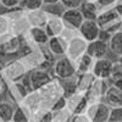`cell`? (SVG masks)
<instances>
[{"label": "cell", "mask_w": 122, "mask_h": 122, "mask_svg": "<svg viewBox=\"0 0 122 122\" xmlns=\"http://www.w3.org/2000/svg\"><path fill=\"white\" fill-rule=\"evenodd\" d=\"M97 22L101 29H105L110 33L122 29V17L117 14L115 7L100 11L97 17Z\"/></svg>", "instance_id": "obj_1"}, {"label": "cell", "mask_w": 122, "mask_h": 122, "mask_svg": "<svg viewBox=\"0 0 122 122\" xmlns=\"http://www.w3.org/2000/svg\"><path fill=\"white\" fill-rule=\"evenodd\" d=\"M87 115L90 121L93 122H107L111 106L104 101H94L89 103L87 107Z\"/></svg>", "instance_id": "obj_2"}, {"label": "cell", "mask_w": 122, "mask_h": 122, "mask_svg": "<svg viewBox=\"0 0 122 122\" xmlns=\"http://www.w3.org/2000/svg\"><path fill=\"white\" fill-rule=\"evenodd\" d=\"M53 71H54V75L60 79L73 77L77 72L73 60H71L68 56H65V55L62 57L57 59L56 61H54Z\"/></svg>", "instance_id": "obj_3"}, {"label": "cell", "mask_w": 122, "mask_h": 122, "mask_svg": "<svg viewBox=\"0 0 122 122\" xmlns=\"http://www.w3.org/2000/svg\"><path fill=\"white\" fill-rule=\"evenodd\" d=\"M4 77L10 81V82H17V81L22 79L26 73H27V65L23 61L20 60H14L10 61V62L4 67Z\"/></svg>", "instance_id": "obj_4"}, {"label": "cell", "mask_w": 122, "mask_h": 122, "mask_svg": "<svg viewBox=\"0 0 122 122\" xmlns=\"http://www.w3.org/2000/svg\"><path fill=\"white\" fill-rule=\"evenodd\" d=\"M51 82V76L46 70L43 68H36L30 72L28 77V86L32 90H39L48 83Z\"/></svg>", "instance_id": "obj_5"}, {"label": "cell", "mask_w": 122, "mask_h": 122, "mask_svg": "<svg viewBox=\"0 0 122 122\" xmlns=\"http://www.w3.org/2000/svg\"><path fill=\"white\" fill-rule=\"evenodd\" d=\"M112 67H114V61L106 57H100L94 61L92 72L99 79H109L111 72H112Z\"/></svg>", "instance_id": "obj_6"}, {"label": "cell", "mask_w": 122, "mask_h": 122, "mask_svg": "<svg viewBox=\"0 0 122 122\" xmlns=\"http://www.w3.org/2000/svg\"><path fill=\"white\" fill-rule=\"evenodd\" d=\"M61 18H62V21H64L66 27L76 29V30H78L79 26L84 21V17H83L82 12H81L79 7H77V9H65L62 15H61Z\"/></svg>", "instance_id": "obj_7"}, {"label": "cell", "mask_w": 122, "mask_h": 122, "mask_svg": "<svg viewBox=\"0 0 122 122\" xmlns=\"http://www.w3.org/2000/svg\"><path fill=\"white\" fill-rule=\"evenodd\" d=\"M88 42L84 40L82 37H72L68 40V45H67V51L66 56H68L71 60H77L81 55H83L86 53Z\"/></svg>", "instance_id": "obj_8"}, {"label": "cell", "mask_w": 122, "mask_h": 122, "mask_svg": "<svg viewBox=\"0 0 122 122\" xmlns=\"http://www.w3.org/2000/svg\"><path fill=\"white\" fill-rule=\"evenodd\" d=\"M79 36L82 37L87 42H92L98 38L99 32H100V27L97 22V20H84L82 25L78 28Z\"/></svg>", "instance_id": "obj_9"}, {"label": "cell", "mask_w": 122, "mask_h": 122, "mask_svg": "<svg viewBox=\"0 0 122 122\" xmlns=\"http://www.w3.org/2000/svg\"><path fill=\"white\" fill-rule=\"evenodd\" d=\"M109 51H110L109 43L104 42V40H101L99 38L92 40V42H88L87 49H86V53L95 60L100 57H105Z\"/></svg>", "instance_id": "obj_10"}, {"label": "cell", "mask_w": 122, "mask_h": 122, "mask_svg": "<svg viewBox=\"0 0 122 122\" xmlns=\"http://www.w3.org/2000/svg\"><path fill=\"white\" fill-rule=\"evenodd\" d=\"M48 49L53 53V55L56 56H64L66 55L67 51V45H68V40L64 36H55V37H50L48 40Z\"/></svg>", "instance_id": "obj_11"}, {"label": "cell", "mask_w": 122, "mask_h": 122, "mask_svg": "<svg viewBox=\"0 0 122 122\" xmlns=\"http://www.w3.org/2000/svg\"><path fill=\"white\" fill-rule=\"evenodd\" d=\"M29 90H30V88L27 84H25L23 82H20V81L12 82V84L9 87V93L15 103H22L25 98L28 95Z\"/></svg>", "instance_id": "obj_12"}, {"label": "cell", "mask_w": 122, "mask_h": 122, "mask_svg": "<svg viewBox=\"0 0 122 122\" xmlns=\"http://www.w3.org/2000/svg\"><path fill=\"white\" fill-rule=\"evenodd\" d=\"M45 30L49 37H55V36H60L61 33L64 32L65 29V23L62 21L61 16H53L50 15L46 25H45Z\"/></svg>", "instance_id": "obj_13"}, {"label": "cell", "mask_w": 122, "mask_h": 122, "mask_svg": "<svg viewBox=\"0 0 122 122\" xmlns=\"http://www.w3.org/2000/svg\"><path fill=\"white\" fill-rule=\"evenodd\" d=\"M104 99H105V103L109 104L111 107L122 106V89L110 84L105 92Z\"/></svg>", "instance_id": "obj_14"}, {"label": "cell", "mask_w": 122, "mask_h": 122, "mask_svg": "<svg viewBox=\"0 0 122 122\" xmlns=\"http://www.w3.org/2000/svg\"><path fill=\"white\" fill-rule=\"evenodd\" d=\"M79 10L82 12L84 20H97L100 12V9L94 0H83L79 6Z\"/></svg>", "instance_id": "obj_15"}, {"label": "cell", "mask_w": 122, "mask_h": 122, "mask_svg": "<svg viewBox=\"0 0 122 122\" xmlns=\"http://www.w3.org/2000/svg\"><path fill=\"white\" fill-rule=\"evenodd\" d=\"M49 16H50V15L45 11V10H42V9L33 10V11H29V15H28V22H29L30 26L45 27Z\"/></svg>", "instance_id": "obj_16"}, {"label": "cell", "mask_w": 122, "mask_h": 122, "mask_svg": "<svg viewBox=\"0 0 122 122\" xmlns=\"http://www.w3.org/2000/svg\"><path fill=\"white\" fill-rule=\"evenodd\" d=\"M76 61V70L79 73H86V72H92V68H93L94 61L95 59H93L90 55H88L87 53H84L83 55H81Z\"/></svg>", "instance_id": "obj_17"}, {"label": "cell", "mask_w": 122, "mask_h": 122, "mask_svg": "<svg viewBox=\"0 0 122 122\" xmlns=\"http://www.w3.org/2000/svg\"><path fill=\"white\" fill-rule=\"evenodd\" d=\"M29 36L32 38V40L38 44V45H45L48 44L49 40V36L46 33V30L44 27H37V26H32L29 28Z\"/></svg>", "instance_id": "obj_18"}, {"label": "cell", "mask_w": 122, "mask_h": 122, "mask_svg": "<svg viewBox=\"0 0 122 122\" xmlns=\"http://www.w3.org/2000/svg\"><path fill=\"white\" fill-rule=\"evenodd\" d=\"M97 77L93 75V72H86L81 73V77L77 78V93H86V92L92 87Z\"/></svg>", "instance_id": "obj_19"}, {"label": "cell", "mask_w": 122, "mask_h": 122, "mask_svg": "<svg viewBox=\"0 0 122 122\" xmlns=\"http://www.w3.org/2000/svg\"><path fill=\"white\" fill-rule=\"evenodd\" d=\"M109 49L111 53L117 56L122 55V30L121 29L112 33L109 40Z\"/></svg>", "instance_id": "obj_20"}, {"label": "cell", "mask_w": 122, "mask_h": 122, "mask_svg": "<svg viewBox=\"0 0 122 122\" xmlns=\"http://www.w3.org/2000/svg\"><path fill=\"white\" fill-rule=\"evenodd\" d=\"M20 48H21L20 39L16 37H11L3 44H0V54H14L17 50H20Z\"/></svg>", "instance_id": "obj_21"}, {"label": "cell", "mask_w": 122, "mask_h": 122, "mask_svg": "<svg viewBox=\"0 0 122 122\" xmlns=\"http://www.w3.org/2000/svg\"><path fill=\"white\" fill-rule=\"evenodd\" d=\"M107 81H109V84L122 89V68L120 67V65L117 62H114L112 72H111Z\"/></svg>", "instance_id": "obj_22"}, {"label": "cell", "mask_w": 122, "mask_h": 122, "mask_svg": "<svg viewBox=\"0 0 122 122\" xmlns=\"http://www.w3.org/2000/svg\"><path fill=\"white\" fill-rule=\"evenodd\" d=\"M15 111V106L7 101H1L0 103V121L1 122H9L12 120V115Z\"/></svg>", "instance_id": "obj_23"}, {"label": "cell", "mask_w": 122, "mask_h": 122, "mask_svg": "<svg viewBox=\"0 0 122 122\" xmlns=\"http://www.w3.org/2000/svg\"><path fill=\"white\" fill-rule=\"evenodd\" d=\"M20 5H21V7L23 10L33 11V10L42 9L44 3H43V0H21V1H20Z\"/></svg>", "instance_id": "obj_24"}, {"label": "cell", "mask_w": 122, "mask_h": 122, "mask_svg": "<svg viewBox=\"0 0 122 122\" xmlns=\"http://www.w3.org/2000/svg\"><path fill=\"white\" fill-rule=\"evenodd\" d=\"M11 121H14V122H28L29 117L26 114V111L23 110V107L18 106V107H15V111H14Z\"/></svg>", "instance_id": "obj_25"}, {"label": "cell", "mask_w": 122, "mask_h": 122, "mask_svg": "<svg viewBox=\"0 0 122 122\" xmlns=\"http://www.w3.org/2000/svg\"><path fill=\"white\" fill-rule=\"evenodd\" d=\"M109 122H122V106L111 107Z\"/></svg>", "instance_id": "obj_26"}, {"label": "cell", "mask_w": 122, "mask_h": 122, "mask_svg": "<svg viewBox=\"0 0 122 122\" xmlns=\"http://www.w3.org/2000/svg\"><path fill=\"white\" fill-rule=\"evenodd\" d=\"M10 29V21L9 18L4 15L0 14V36H4L9 32Z\"/></svg>", "instance_id": "obj_27"}, {"label": "cell", "mask_w": 122, "mask_h": 122, "mask_svg": "<svg viewBox=\"0 0 122 122\" xmlns=\"http://www.w3.org/2000/svg\"><path fill=\"white\" fill-rule=\"evenodd\" d=\"M83 0H60V4L64 9H77L81 6Z\"/></svg>", "instance_id": "obj_28"}, {"label": "cell", "mask_w": 122, "mask_h": 122, "mask_svg": "<svg viewBox=\"0 0 122 122\" xmlns=\"http://www.w3.org/2000/svg\"><path fill=\"white\" fill-rule=\"evenodd\" d=\"M66 105H67V100H66V97H60L55 104L53 105V111H60V110H64L66 109Z\"/></svg>", "instance_id": "obj_29"}, {"label": "cell", "mask_w": 122, "mask_h": 122, "mask_svg": "<svg viewBox=\"0 0 122 122\" xmlns=\"http://www.w3.org/2000/svg\"><path fill=\"white\" fill-rule=\"evenodd\" d=\"M70 121L71 122H81V121H83V122H88L90 121L88 115L84 114V112H78V114H72L70 117Z\"/></svg>", "instance_id": "obj_30"}, {"label": "cell", "mask_w": 122, "mask_h": 122, "mask_svg": "<svg viewBox=\"0 0 122 122\" xmlns=\"http://www.w3.org/2000/svg\"><path fill=\"white\" fill-rule=\"evenodd\" d=\"M20 1H21V0H0V4H1V6H4V7L12 9V7L18 6Z\"/></svg>", "instance_id": "obj_31"}, {"label": "cell", "mask_w": 122, "mask_h": 122, "mask_svg": "<svg viewBox=\"0 0 122 122\" xmlns=\"http://www.w3.org/2000/svg\"><path fill=\"white\" fill-rule=\"evenodd\" d=\"M94 1L97 3L99 9H105V7H109L110 5L115 4L117 0H94Z\"/></svg>", "instance_id": "obj_32"}, {"label": "cell", "mask_w": 122, "mask_h": 122, "mask_svg": "<svg viewBox=\"0 0 122 122\" xmlns=\"http://www.w3.org/2000/svg\"><path fill=\"white\" fill-rule=\"evenodd\" d=\"M111 36H112V33H110V32H107V30L101 29V28H100V32H99L98 38H99V39H101V40H104V42H106V43H109V40H110Z\"/></svg>", "instance_id": "obj_33"}, {"label": "cell", "mask_w": 122, "mask_h": 122, "mask_svg": "<svg viewBox=\"0 0 122 122\" xmlns=\"http://www.w3.org/2000/svg\"><path fill=\"white\" fill-rule=\"evenodd\" d=\"M6 90H7V84H6V82L4 81L3 76H0V99L5 95Z\"/></svg>", "instance_id": "obj_34"}, {"label": "cell", "mask_w": 122, "mask_h": 122, "mask_svg": "<svg viewBox=\"0 0 122 122\" xmlns=\"http://www.w3.org/2000/svg\"><path fill=\"white\" fill-rule=\"evenodd\" d=\"M39 120L42 122H51V121H54V112L53 111H48V112H45Z\"/></svg>", "instance_id": "obj_35"}, {"label": "cell", "mask_w": 122, "mask_h": 122, "mask_svg": "<svg viewBox=\"0 0 122 122\" xmlns=\"http://www.w3.org/2000/svg\"><path fill=\"white\" fill-rule=\"evenodd\" d=\"M115 10L117 11V14L122 17V0H117V1L115 3Z\"/></svg>", "instance_id": "obj_36"}, {"label": "cell", "mask_w": 122, "mask_h": 122, "mask_svg": "<svg viewBox=\"0 0 122 122\" xmlns=\"http://www.w3.org/2000/svg\"><path fill=\"white\" fill-rule=\"evenodd\" d=\"M44 5H49V4H56V3H60V0H43Z\"/></svg>", "instance_id": "obj_37"}, {"label": "cell", "mask_w": 122, "mask_h": 122, "mask_svg": "<svg viewBox=\"0 0 122 122\" xmlns=\"http://www.w3.org/2000/svg\"><path fill=\"white\" fill-rule=\"evenodd\" d=\"M117 64L120 65V67L122 68V55L121 56H118V60H117Z\"/></svg>", "instance_id": "obj_38"}, {"label": "cell", "mask_w": 122, "mask_h": 122, "mask_svg": "<svg viewBox=\"0 0 122 122\" xmlns=\"http://www.w3.org/2000/svg\"><path fill=\"white\" fill-rule=\"evenodd\" d=\"M4 67H5V66H4V65H3L1 62H0V76H1V73H3V71H4Z\"/></svg>", "instance_id": "obj_39"}]
</instances>
